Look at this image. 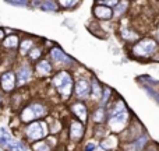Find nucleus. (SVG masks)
Segmentation results:
<instances>
[{
    "instance_id": "1",
    "label": "nucleus",
    "mask_w": 159,
    "mask_h": 151,
    "mask_svg": "<svg viewBox=\"0 0 159 151\" xmlns=\"http://www.w3.org/2000/svg\"><path fill=\"white\" fill-rule=\"evenodd\" d=\"M130 120V113L127 111V108L124 106V102L121 99H119L117 102H115L113 109L109 115V127L116 133H121L126 130L127 125Z\"/></svg>"
},
{
    "instance_id": "2",
    "label": "nucleus",
    "mask_w": 159,
    "mask_h": 151,
    "mask_svg": "<svg viewBox=\"0 0 159 151\" xmlns=\"http://www.w3.org/2000/svg\"><path fill=\"white\" fill-rule=\"evenodd\" d=\"M53 85L56 87L57 92L60 94L63 98H69L71 95L73 91V77L67 72H60L53 77Z\"/></svg>"
},
{
    "instance_id": "3",
    "label": "nucleus",
    "mask_w": 159,
    "mask_h": 151,
    "mask_svg": "<svg viewBox=\"0 0 159 151\" xmlns=\"http://www.w3.org/2000/svg\"><path fill=\"white\" fill-rule=\"evenodd\" d=\"M157 50H158V45L154 39L144 38L133 46L131 52L135 58H151L152 55L157 53Z\"/></svg>"
},
{
    "instance_id": "4",
    "label": "nucleus",
    "mask_w": 159,
    "mask_h": 151,
    "mask_svg": "<svg viewBox=\"0 0 159 151\" xmlns=\"http://www.w3.org/2000/svg\"><path fill=\"white\" fill-rule=\"evenodd\" d=\"M46 115V108L42 104H30L28 106L24 108V111L21 112V120L28 123V122H32L35 119H39L42 116Z\"/></svg>"
},
{
    "instance_id": "5",
    "label": "nucleus",
    "mask_w": 159,
    "mask_h": 151,
    "mask_svg": "<svg viewBox=\"0 0 159 151\" xmlns=\"http://www.w3.org/2000/svg\"><path fill=\"white\" fill-rule=\"evenodd\" d=\"M48 126L45 122H32L25 129V136L30 141H39L48 134Z\"/></svg>"
},
{
    "instance_id": "6",
    "label": "nucleus",
    "mask_w": 159,
    "mask_h": 151,
    "mask_svg": "<svg viewBox=\"0 0 159 151\" xmlns=\"http://www.w3.org/2000/svg\"><path fill=\"white\" fill-rule=\"evenodd\" d=\"M84 136V123L80 120H73L70 123V139L74 141H80Z\"/></svg>"
},
{
    "instance_id": "7",
    "label": "nucleus",
    "mask_w": 159,
    "mask_h": 151,
    "mask_svg": "<svg viewBox=\"0 0 159 151\" xmlns=\"http://www.w3.org/2000/svg\"><path fill=\"white\" fill-rule=\"evenodd\" d=\"M70 109H71V112L78 118L80 122H82V123H85V122H87V119H88V109H87V106H85L82 102H74V104L70 106Z\"/></svg>"
},
{
    "instance_id": "8",
    "label": "nucleus",
    "mask_w": 159,
    "mask_h": 151,
    "mask_svg": "<svg viewBox=\"0 0 159 151\" xmlns=\"http://www.w3.org/2000/svg\"><path fill=\"white\" fill-rule=\"evenodd\" d=\"M93 14H95L96 18L99 20H110L113 17V11L110 7H106V6L103 4H98L95 6V8H93Z\"/></svg>"
},
{
    "instance_id": "9",
    "label": "nucleus",
    "mask_w": 159,
    "mask_h": 151,
    "mask_svg": "<svg viewBox=\"0 0 159 151\" xmlns=\"http://www.w3.org/2000/svg\"><path fill=\"white\" fill-rule=\"evenodd\" d=\"M32 77V69L27 64L21 66L17 72V80H18V85H24L25 83H28Z\"/></svg>"
},
{
    "instance_id": "10",
    "label": "nucleus",
    "mask_w": 159,
    "mask_h": 151,
    "mask_svg": "<svg viewBox=\"0 0 159 151\" xmlns=\"http://www.w3.org/2000/svg\"><path fill=\"white\" fill-rule=\"evenodd\" d=\"M91 92V84L87 81V80H80V81L75 84V94H77L78 98H88Z\"/></svg>"
},
{
    "instance_id": "11",
    "label": "nucleus",
    "mask_w": 159,
    "mask_h": 151,
    "mask_svg": "<svg viewBox=\"0 0 159 151\" xmlns=\"http://www.w3.org/2000/svg\"><path fill=\"white\" fill-rule=\"evenodd\" d=\"M14 87H16V77H14V74L11 72L4 73L2 76V88L4 91H7V92H10V91L14 90Z\"/></svg>"
},
{
    "instance_id": "12",
    "label": "nucleus",
    "mask_w": 159,
    "mask_h": 151,
    "mask_svg": "<svg viewBox=\"0 0 159 151\" xmlns=\"http://www.w3.org/2000/svg\"><path fill=\"white\" fill-rule=\"evenodd\" d=\"M50 56H52V59L56 62V63H61V64L71 63V59H70L69 56L64 55L59 48H53V49L50 50Z\"/></svg>"
},
{
    "instance_id": "13",
    "label": "nucleus",
    "mask_w": 159,
    "mask_h": 151,
    "mask_svg": "<svg viewBox=\"0 0 159 151\" xmlns=\"http://www.w3.org/2000/svg\"><path fill=\"white\" fill-rule=\"evenodd\" d=\"M121 38L129 42H135V41H138L140 35H138L135 31H133L130 27H123L121 28Z\"/></svg>"
},
{
    "instance_id": "14",
    "label": "nucleus",
    "mask_w": 159,
    "mask_h": 151,
    "mask_svg": "<svg viewBox=\"0 0 159 151\" xmlns=\"http://www.w3.org/2000/svg\"><path fill=\"white\" fill-rule=\"evenodd\" d=\"M36 73L39 76H49L52 73V64L48 60H41L38 64H36Z\"/></svg>"
},
{
    "instance_id": "15",
    "label": "nucleus",
    "mask_w": 159,
    "mask_h": 151,
    "mask_svg": "<svg viewBox=\"0 0 159 151\" xmlns=\"http://www.w3.org/2000/svg\"><path fill=\"white\" fill-rule=\"evenodd\" d=\"M91 90H92V98L93 99H101L102 92H103V87L101 85V83L96 78L92 80V84H91Z\"/></svg>"
},
{
    "instance_id": "16",
    "label": "nucleus",
    "mask_w": 159,
    "mask_h": 151,
    "mask_svg": "<svg viewBox=\"0 0 159 151\" xmlns=\"http://www.w3.org/2000/svg\"><path fill=\"white\" fill-rule=\"evenodd\" d=\"M105 115H106V111H105V106H99L98 109L93 112V122L95 123H103L105 122Z\"/></svg>"
},
{
    "instance_id": "17",
    "label": "nucleus",
    "mask_w": 159,
    "mask_h": 151,
    "mask_svg": "<svg viewBox=\"0 0 159 151\" xmlns=\"http://www.w3.org/2000/svg\"><path fill=\"white\" fill-rule=\"evenodd\" d=\"M117 146V137H107L102 141V149L103 150H113Z\"/></svg>"
},
{
    "instance_id": "18",
    "label": "nucleus",
    "mask_w": 159,
    "mask_h": 151,
    "mask_svg": "<svg viewBox=\"0 0 159 151\" xmlns=\"http://www.w3.org/2000/svg\"><path fill=\"white\" fill-rule=\"evenodd\" d=\"M32 149L35 151H50V150H52V147H50V144L48 143V141L39 140V141H36V143L34 144Z\"/></svg>"
},
{
    "instance_id": "19",
    "label": "nucleus",
    "mask_w": 159,
    "mask_h": 151,
    "mask_svg": "<svg viewBox=\"0 0 159 151\" xmlns=\"http://www.w3.org/2000/svg\"><path fill=\"white\" fill-rule=\"evenodd\" d=\"M39 7H41L42 10H46V11H56V10H57V4H56L55 2H49V0L42 2Z\"/></svg>"
},
{
    "instance_id": "20",
    "label": "nucleus",
    "mask_w": 159,
    "mask_h": 151,
    "mask_svg": "<svg viewBox=\"0 0 159 151\" xmlns=\"http://www.w3.org/2000/svg\"><path fill=\"white\" fill-rule=\"evenodd\" d=\"M17 45H18V38H17L16 35L6 38V41H4L6 48H11V49H13V48H17Z\"/></svg>"
},
{
    "instance_id": "21",
    "label": "nucleus",
    "mask_w": 159,
    "mask_h": 151,
    "mask_svg": "<svg viewBox=\"0 0 159 151\" xmlns=\"http://www.w3.org/2000/svg\"><path fill=\"white\" fill-rule=\"evenodd\" d=\"M59 6L63 8H71L78 3V0H57Z\"/></svg>"
},
{
    "instance_id": "22",
    "label": "nucleus",
    "mask_w": 159,
    "mask_h": 151,
    "mask_svg": "<svg viewBox=\"0 0 159 151\" xmlns=\"http://www.w3.org/2000/svg\"><path fill=\"white\" fill-rule=\"evenodd\" d=\"M127 4H129L127 2H119L117 4H116V10H115V14H116V16H121V14L126 11Z\"/></svg>"
},
{
    "instance_id": "23",
    "label": "nucleus",
    "mask_w": 159,
    "mask_h": 151,
    "mask_svg": "<svg viewBox=\"0 0 159 151\" xmlns=\"http://www.w3.org/2000/svg\"><path fill=\"white\" fill-rule=\"evenodd\" d=\"M20 48H21V53H27L30 49H32V41H30V39H25V41L21 42V45H20Z\"/></svg>"
},
{
    "instance_id": "24",
    "label": "nucleus",
    "mask_w": 159,
    "mask_h": 151,
    "mask_svg": "<svg viewBox=\"0 0 159 151\" xmlns=\"http://www.w3.org/2000/svg\"><path fill=\"white\" fill-rule=\"evenodd\" d=\"M30 56H31V59H32V60H36V59L41 56V49H39V48H35V49H32L30 52Z\"/></svg>"
},
{
    "instance_id": "25",
    "label": "nucleus",
    "mask_w": 159,
    "mask_h": 151,
    "mask_svg": "<svg viewBox=\"0 0 159 151\" xmlns=\"http://www.w3.org/2000/svg\"><path fill=\"white\" fill-rule=\"evenodd\" d=\"M10 4H14V6H25L27 4V0H6Z\"/></svg>"
},
{
    "instance_id": "26",
    "label": "nucleus",
    "mask_w": 159,
    "mask_h": 151,
    "mask_svg": "<svg viewBox=\"0 0 159 151\" xmlns=\"http://www.w3.org/2000/svg\"><path fill=\"white\" fill-rule=\"evenodd\" d=\"M106 4V7H112V6L117 4V0H103V6Z\"/></svg>"
},
{
    "instance_id": "27",
    "label": "nucleus",
    "mask_w": 159,
    "mask_h": 151,
    "mask_svg": "<svg viewBox=\"0 0 159 151\" xmlns=\"http://www.w3.org/2000/svg\"><path fill=\"white\" fill-rule=\"evenodd\" d=\"M95 149H96V144L95 143H88L87 146H85V151H95Z\"/></svg>"
},
{
    "instance_id": "28",
    "label": "nucleus",
    "mask_w": 159,
    "mask_h": 151,
    "mask_svg": "<svg viewBox=\"0 0 159 151\" xmlns=\"http://www.w3.org/2000/svg\"><path fill=\"white\" fill-rule=\"evenodd\" d=\"M145 151H159V147L157 146V144H152V146H149V147H147Z\"/></svg>"
},
{
    "instance_id": "29",
    "label": "nucleus",
    "mask_w": 159,
    "mask_h": 151,
    "mask_svg": "<svg viewBox=\"0 0 159 151\" xmlns=\"http://www.w3.org/2000/svg\"><path fill=\"white\" fill-rule=\"evenodd\" d=\"M3 35H4V32H3V31L0 30V39H3Z\"/></svg>"
},
{
    "instance_id": "30",
    "label": "nucleus",
    "mask_w": 159,
    "mask_h": 151,
    "mask_svg": "<svg viewBox=\"0 0 159 151\" xmlns=\"http://www.w3.org/2000/svg\"><path fill=\"white\" fill-rule=\"evenodd\" d=\"M157 36H158V41H159V31H158V34H157Z\"/></svg>"
},
{
    "instance_id": "31",
    "label": "nucleus",
    "mask_w": 159,
    "mask_h": 151,
    "mask_svg": "<svg viewBox=\"0 0 159 151\" xmlns=\"http://www.w3.org/2000/svg\"><path fill=\"white\" fill-rule=\"evenodd\" d=\"M0 151H3V150H2V149H0Z\"/></svg>"
},
{
    "instance_id": "32",
    "label": "nucleus",
    "mask_w": 159,
    "mask_h": 151,
    "mask_svg": "<svg viewBox=\"0 0 159 151\" xmlns=\"http://www.w3.org/2000/svg\"><path fill=\"white\" fill-rule=\"evenodd\" d=\"M0 101H2V98H0Z\"/></svg>"
}]
</instances>
